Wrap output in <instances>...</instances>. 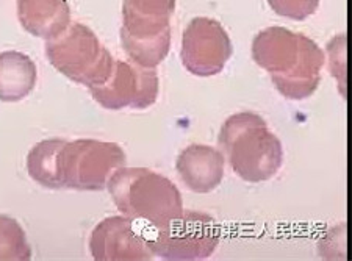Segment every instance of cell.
I'll return each instance as SVG.
<instances>
[{"label": "cell", "mask_w": 352, "mask_h": 261, "mask_svg": "<svg viewBox=\"0 0 352 261\" xmlns=\"http://www.w3.org/2000/svg\"><path fill=\"white\" fill-rule=\"evenodd\" d=\"M252 58L270 72L277 91L289 100H304L315 93L326 63L324 52L314 39L283 27L257 33Z\"/></svg>", "instance_id": "6da1fadb"}, {"label": "cell", "mask_w": 352, "mask_h": 261, "mask_svg": "<svg viewBox=\"0 0 352 261\" xmlns=\"http://www.w3.org/2000/svg\"><path fill=\"white\" fill-rule=\"evenodd\" d=\"M218 143L230 168L243 180L262 183L280 171L282 143L257 113L243 111L226 119Z\"/></svg>", "instance_id": "7a4b0ae2"}, {"label": "cell", "mask_w": 352, "mask_h": 261, "mask_svg": "<svg viewBox=\"0 0 352 261\" xmlns=\"http://www.w3.org/2000/svg\"><path fill=\"white\" fill-rule=\"evenodd\" d=\"M110 196L124 216L164 229L184 212L177 186L147 168H119L107 183Z\"/></svg>", "instance_id": "3957f363"}, {"label": "cell", "mask_w": 352, "mask_h": 261, "mask_svg": "<svg viewBox=\"0 0 352 261\" xmlns=\"http://www.w3.org/2000/svg\"><path fill=\"white\" fill-rule=\"evenodd\" d=\"M175 0H124L121 44L130 60L157 67L171 50V16Z\"/></svg>", "instance_id": "277c9868"}, {"label": "cell", "mask_w": 352, "mask_h": 261, "mask_svg": "<svg viewBox=\"0 0 352 261\" xmlns=\"http://www.w3.org/2000/svg\"><path fill=\"white\" fill-rule=\"evenodd\" d=\"M45 56L69 80L93 88L111 73V54L89 27L74 22L58 36L45 41Z\"/></svg>", "instance_id": "5b68a950"}, {"label": "cell", "mask_w": 352, "mask_h": 261, "mask_svg": "<svg viewBox=\"0 0 352 261\" xmlns=\"http://www.w3.org/2000/svg\"><path fill=\"white\" fill-rule=\"evenodd\" d=\"M126 153L115 143L98 139L66 141L58 153V180L61 188L102 191L116 169L126 164Z\"/></svg>", "instance_id": "8992f818"}, {"label": "cell", "mask_w": 352, "mask_h": 261, "mask_svg": "<svg viewBox=\"0 0 352 261\" xmlns=\"http://www.w3.org/2000/svg\"><path fill=\"white\" fill-rule=\"evenodd\" d=\"M221 231L212 216L201 212H182L171 224L157 231L151 247L155 257L171 261L206 260L217 251Z\"/></svg>", "instance_id": "52a82bcc"}, {"label": "cell", "mask_w": 352, "mask_h": 261, "mask_svg": "<svg viewBox=\"0 0 352 261\" xmlns=\"http://www.w3.org/2000/svg\"><path fill=\"white\" fill-rule=\"evenodd\" d=\"M158 76L155 67H143L116 60L104 83L89 88L94 100L107 110H144L158 98Z\"/></svg>", "instance_id": "ba28073f"}, {"label": "cell", "mask_w": 352, "mask_h": 261, "mask_svg": "<svg viewBox=\"0 0 352 261\" xmlns=\"http://www.w3.org/2000/svg\"><path fill=\"white\" fill-rule=\"evenodd\" d=\"M234 52L229 33L218 21L195 18L182 36L180 58L185 69L197 77H213L224 69Z\"/></svg>", "instance_id": "9c48e42d"}, {"label": "cell", "mask_w": 352, "mask_h": 261, "mask_svg": "<svg viewBox=\"0 0 352 261\" xmlns=\"http://www.w3.org/2000/svg\"><path fill=\"white\" fill-rule=\"evenodd\" d=\"M89 251L96 261H147L155 253L151 241L136 230L133 219L111 216L94 227Z\"/></svg>", "instance_id": "30bf717a"}, {"label": "cell", "mask_w": 352, "mask_h": 261, "mask_svg": "<svg viewBox=\"0 0 352 261\" xmlns=\"http://www.w3.org/2000/svg\"><path fill=\"white\" fill-rule=\"evenodd\" d=\"M175 169L184 185L197 194L217 190L224 179L223 152L206 144H191L179 153Z\"/></svg>", "instance_id": "8fae6325"}, {"label": "cell", "mask_w": 352, "mask_h": 261, "mask_svg": "<svg viewBox=\"0 0 352 261\" xmlns=\"http://www.w3.org/2000/svg\"><path fill=\"white\" fill-rule=\"evenodd\" d=\"M18 18L25 32L47 41L69 27L71 10L66 0H18Z\"/></svg>", "instance_id": "7c38bea8"}, {"label": "cell", "mask_w": 352, "mask_h": 261, "mask_svg": "<svg viewBox=\"0 0 352 261\" xmlns=\"http://www.w3.org/2000/svg\"><path fill=\"white\" fill-rule=\"evenodd\" d=\"M36 65L25 54L7 50L0 54V100L19 102L36 84Z\"/></svg>", "instance_id": "4fadbf2b"}, {"label": "cell", "mask_w": 352, "mask_h": 261, "mask_svg": "<svg viewBox=\"0 0 352 261\" xmlns=\"http://www.w3.org/2000/svg\"><path fill=\"white\" fill-rule=\"evenodd\" d=\"M66 139L52 138L44 139L32 147L27 155V171L28 175L44 188L61 190L58 180V153L65 146Z\"/></svg>", "instance_id": "5bb4252c"}, {"label": "cell", "mask_w": 352, "mask_h": 261, "mask_svg": "<svg viewBox=\"0 0 352 261\" xmlns=\"http://www.w3.org/2000/svg\"><path fill=\"white\" fill-rule=\"evenodd\" d=\"M32 260V247L18 220L0 214V261Z\"/></svg>", "instance_id": "9a60e30c"}, {"label": "cell", "mask_w": 352, "mask_h": 261, "mask_svg": "<svg viewBox=\"0 0 352 261\" xmlns=\"http://www.w3.org/2000/svg\"><path fill=\"white\" fill-rule=\"evenodd\" d=\"M274 13L293 21H304L316 13L320 0H268Z\"/></svg>", "instance_id": "2e32d148"}]
</instances>
